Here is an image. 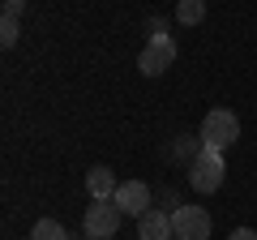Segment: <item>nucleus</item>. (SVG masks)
Wrapping results in <instances>:
<instances>
[{
  "label": "nucleus",
  "mask_w": 257,
  "mask_h": 240,
  "mask_svg": "<svg viewBox=\"0 0 257 240\" xmlns=\"http://www.w3.org/2000/svg\"><path fill=\"white\" fill-rule=\"evenodd\" d=\"M120 206L116 202H90V210H86V219H82V236L86 240H107V236H116L120 231Z\"/></svg>",
  "instance_id": "7ed1b4c3"
},
{
  "label": "nucleus",
  "mask_w": 257,
  "mask_h": 240,
  "mask_svg": "<svg viewBox=\"0 0 257 240\" xmlns=\"http://www.w3.org/2000/svg\"><path fill=\"white\" fill-rule=\"evenodd\" d=\"M150 35H155V39H167V26H163L159 18H150Z\"/></svg>",
  "instance_id": "4468645a"
},
{
  "label": "nucleus",
  "mask_w": 257,
  "mask_h": 240,
  "mask_svg": "<svg viewBox=\"0 0 257 240\" xmlns=\"http://www.w3.org/2000/svg\"><path fill=\"white\" fill-rule=\"evenodd\" d=\"M116 189H120V180H116L111 167H90L86 172V193H90V202H111Z\"/></svg>",
  "instance_id": "6e6552de"
},
{
  "label": "nucleus",
  "mask_w": 257,
  "mask_h": 240,
  "mask_svg": "<svg viewBox=\"0 0 257 240\" xmlns=\"http://www.w3.org/2000/svg\"><path fill=\"white\" fill-rule=\"evenodd\" d=\"M0 43H5V47L18 43V18H5V22H0Z\"/></svg>",
  "instance_id": "9b49d317"
},
{
  "label": "nucleus",
  "mask_w": 257,
  "mask_h": 240,
  "mask_svg": "<svg viewBox=\"0 0 257 240\" xmlns=\"http://www.w3.org/2000/svg\"><path fill=\"white\" fill-rule=\"evenodd\" d=\"M138 236H142V240H172V236H176L172 214H167V210H155V206H150V210L138 219Z\"/></svg>",
  "instance_id": "0eeeda50"
},
{
  "label": "nucleus",
  "mask_w": 257,
  "mask_h": 240,
  "mask_svg": "<svg viewBox=\"0 0 257 240\" xmlns=\"http://www.w3.org/2000/svg\"><path fill=\"white\" fill-rule=\"evenodd\" d=\"M172 60H176V43L172 39H150V43L142 47V56H138V69L146 77H159V73L172 69Z\"/></svg>",
  "instance_id": "39448f33"
},
{
  "label": "nucleus",
  "mask_w": 257,
  "mask_h": 240,
  "mask_svg": "<svg viewBox=\"0 0 257 240\" xmlns=\"http://www.w3.org/2000/svg\"><path fill=\"white\" fill-rule=\"evenodd\" d=\"M223 172H227V167H223V150H206L202 146V155L189 163V185L197 189V193H214V189L223 185Z\"/></svg>",
  "instance_id": "f03ea898"
},
{
  "label": "nucleus",
  "mask_w": 257,
  "mask_h": 240,
  "mask_svg": "<svg viewBox=\"0 0 257 240\" xmlns=\"http://www.w3.org/2000/svg\"><path fill=\"white\" fill-rule=\"evenodd\" d=\"M176 18H180L184 26H197V22L206 18V0H180V9H176Z\"/></svg>",
  "instance_id": "9d476101"
},
{
  "label": "nucleus",
  "mask_w": 257,
  "mask_h": 240,
  "mask_svg": "<svg viewBox=\"0 0 257 240\" xmlns=\"http://www.w3.org/2000/svg\"><path fill=\"white\" fill-rule=\"evenodd\" d=\"M172 223H176V240H210V227H214L202 206H176Z\"/></svg>",
  "instance_id": "20e7f679"
},
{
  "label": "nucleus",
  "mask_w": 257,
  "mask_h": 240,
  "mask_svg": "<svg viewBox=\"0 0 257 240\" xmlns=\"http://www.w3.org/2000/svg\"><path fill=\"white\" fill-rule=\"evenodd\" d=\"M22 9H26V0H5V18H22Z\"/></svg>",
  "instance_id": "f8f14e48"
},
{
  "label": "nucleus",
  "mask_w": 257,
  "mask_h": 240,
  "mask_svg": "<svg viewBox=\"0 0 257 240\" xmlns=\"http://www.w3.org/2000/svg\"><path fill=\"white\" fill-rule=\"evenodd\" d=\"M227 240H257V231H253V227H236Z\"/></svg>",
  "instance_id": "ddd939ff"
},
{
  "label": "nucleus",
  "mask_w": 257,
  "mask_h": 240,
  "mask_svg": "<svg viewBox=\"0 0 257 240\" xmlns=\"http://www.w3.org/2000/svg\"><path fill=\"white\" fill-rule=\"evenodd\" d=\"M30 240H69V231H64L56 219H39L35 227H30Z\"/></svg>",
  "instance_id": "1a4fd4ad"
},
{
  "label": "nucleus",
  "mask_w": 257,
  "mask_h": 240,
  "mask_svg": "<svg viewBox=\"0 0 257 240\" xmlns=\"http://www.w3.org/2000/svg\"><path fill=\"white\" fill-rule=\"evenodd\" d=\"M236 138H240L236 111H227V107L206 111V120H202V146H206V150H227Z\"/></svg>",
  "instance_id": "f257e3e1"
},
{
  "label": "nucleus",
  "mask_w": 257,
  "mask_h": 240,
  "mask_svg": "<svg viewBox=\"0 0 257 240\" xmlns=\"http://www.w3.org/2000/svg\"><path fill=\"white\" fill-rule=\"evenodd\" d=\"M111 202H116L124 214L142 219V214L150 210V189L142 185V180H120V189H116V197H111Z\"/></svg>",
  "instance_id": "423d86ee"
}]
</instances>
